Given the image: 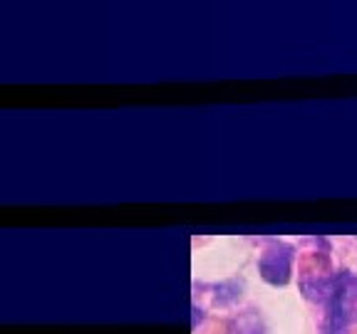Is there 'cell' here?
Here are the masks:
<instances>
[{
	"mask_svg": "<svg viewBox=\"0 0 357 334\" xmlns=\"http://www.w3.org/2000/svg\"><path fill=\"white\" fill-rule=\"evenodd\" d=\"M325 302V334H345V329L357 322V278L350 270L335 275Z\"/></svg>",
	"mask_w": 357,
	"mask_h": 334,
	"instance_id": "obj_1",
	"label": "cell"
},
{
	"mask_svg": "<svg viewBox=\"0 0 357 334\" xmlns=\"http://www.w3.org/2000/svg\"><path fill=\"white\" fill-rule=\"evenodd\" d=\"M201 317H204V315H201V310H199V307L194 305V322H191V324H194V327H196V324L201 322Z\"/></svg>",
	"mask_w": 357,
	"mask_h": 334,
	"instance_id": "obj_3",
	"label": "cell"
},
{
	"mask_svg": "<svg viewBox=\"0 0 357 334\" xmlns=\"http://www.w3.org/2000/svg\"><path fill=\"white\" fill-rule=\"evenodd\" d=\"M293 262H296V250L285 243H271L261 253L258 260V273L273 287H283L293 278Z\"/></svg>",
	"mask_w": 357,
	"mask_h": 334,
	"instance_id": "obj_2",
	"label": "cell"
}]
</instances>
